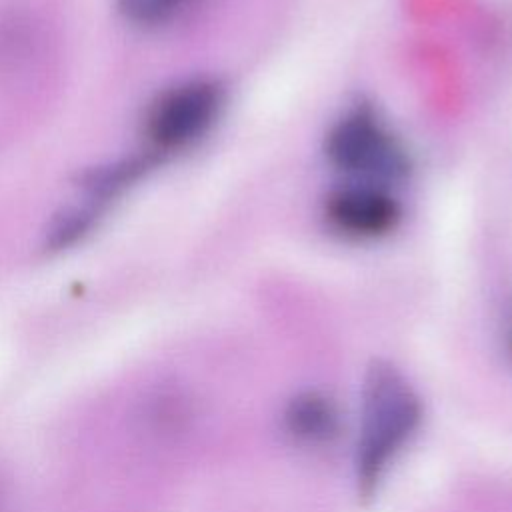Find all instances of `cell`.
Masks as SVG:
<instances>
[{"label": "cell", "mask_w": 512, "mask_h": 512, "mask_svg": "<svg viewBox=\"0 0 512 512\" xmlns=\"http://www.w3.org/2000/svg\"><path fill=\"white\" fill-rule=\"evenodd\" d=\"M420 400L404 376L384 362H374L362 388V424L356 448L358 494L368 498L394 454L420 422Z\"/></svg>", "instance_id": "cell-1"}, {"label": "cell", "mask_w": 512, "mask_h": 512, "mask_svg": "<svg viewBox=\"0 0 512 512\" xmlns=\"http://www.w3.org/2000/svg\"><path fill=\"white\" fill-rule=\"evenodd\" d=\"M326 156L338 170L372 184L396 180L408 170L404 148L368 108L346 112L330 128Z\"/></svg>", "instance_id": "cell-2"}, {"label": "cell", "mask_w": 512, "mask_h": 512, "mask_svg": "<svg viewBox=\"0 0 512 512\" xmlns=\"http://www.w3.org/2000/svg\"><path fill=\"white\" fill-rule=\"evenodd\" d=\"M224 106L218 82L196 78L166 90L150 108L146 134L158 150H178L204 136Z\"/></svg>", "instance_id": "cell-3"}, {"label": "cell", "mask_w": 512, "mask_h": 512, "mask_svg": "<svg viewBox=\"0 0 512 512\" xmlns=\"http://www.w3.org/2000/svg\"><path fill=\"white\" fill-rule=\"evenodd\" d=\"M324 216L332 230L348 238L370 240L396 228L400 204L380 184L352 182L336 188L326 198Z\"/></svg>", "instance_id": "cell-4"}, {"label": "cell", "mask_w": 512, "mask_h": 512, "mask_svg": "<svg viewBox=\"0 0 512 512\" xmlns=\"http://www.w3.org/2000/svg\"><path fill=\"white\" fill-rule=\"evenodd\" d=\"M288 432L302 442H326L338 430V414L334 404L318 392H302L294 396L284 412Z\"/></svg>", "instance_id": "cell-5"}, {"label": "cell", "mask_w": 512, "mask_h": 512, "mask_svg": "<svg viewBox=\"0 0 512 512\" xmlns=\"http://www.w3.org/2000/svg\"><path fill=\"white\" fill-rule=\"evenodd\" d=\"M120 12L134 24H162L184 10L192 0H116Z\"/></svg>", "instance_id": "cell-6"}]
</instances>
